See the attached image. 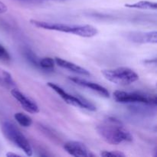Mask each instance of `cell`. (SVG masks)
<instances>
[{"instance_id": "cell-1", "label": "cell", "mask_w": 157, "mask_h": 157, "mask_svg": "<svg viewBox=\"0 0 157 157\" xmlns=\"http://www.w3.org/2000/svg\"><path fill=\"white\" fill-rule=\"evenodd\" d=\"M98 134L107 144L118 145L133 141V136L122 123L113 117H109L96 127Z\"/></svg>"}, {"instance_id": "cell-2", "label": "cell", "mask_w": 157, "mask_h": 157, "mask_svg": "<svg viewBox=\"0 0 157 157\" xmlns=\"http://www.w3.org/2000/svg\"><path fill=\"white\" fill-rule=\"evenodd\" d=\"M30 23L35 27L45 30L56 31L64 33L73 34L83 38H92L98 34L97 28L91 25H75L65 23L48 22L37 19H30Z\"/></svg>"}, {"instance_id": "cell-3", "label": "cell", "mask_w": 157, "mask_h": 157, "mask_svg": "<svg viewBox=\"0 0 157 157\" xmlns=\"http://www.w3.org/2000/svg\"><path fill=\"white\" fill-rule=\"evenodd\" d=\"M2 131L9 141L22 150L27 156H32L33 150L30 143L15 124L9 121H5L2 125Z\"/></svg>"}, {"instance_id": "cell-4", "label": "cell", "mask_w": 157, "mask_h": 157, "mask_svg": "<svg viewBox=\"0 0 157 157\" xmlns=\"http://www.w3.org/2000/svg\"><path fill=\"white\" fill-rule=\"evenodd\" d=\"M101 74L107 81L118 85H129L139 80V75L127 67L103 70Z\"/></svg>"}, {"instance_id": "cell-5", "label": "cell", "mask_w": 157, "mask_h": 157, "mask_svg": "<svg viewBox=\"0 0 157 157\" xmlns=\"http://www.w3.org/2000/svg\"><path fill=\"white\" fill-rule=\"evenodd\" d=\"M113 99L121 104H140L146 105H154L157 104L156 97L155 95L141 92H126L117 90L113 93Z\"/></svg>"}, {"instance_id": "cell-6", "label": "cell", "mask_w": 157, "mask_h": 157, "mask_svg": "<svg viewBox=\"0 0 157 157\" xmlns=\"http://www.w3.org/2000/svg\"><path fill=\"white\" fill-rule=\"evenodd\" d=\"M47 84L50 88H52L54 91L56 92L67 104L77 107H78L83 109H86V110H90V111L97 110V107L91 102L86 100L85 98H83L81 97H75L74 95L70 94L55 83L48 82Z\"/></svg>"}, {"instance_id": "cell-7", "label": "cell", "mask_w": 157, "mask_h": 157, "mask_svg": "<svg viewBox=\"0 0 157 157\" xmlns=\"http://www.w3.org/2000/svg\"><path fill=\"white\" fill-rule=\"evenodd\" d=\"M64 150L71 156L75 157H94L96 155L92 153L87 147L79 141H68L64 144Z\"/></svg>"}, {"instance_id": "cell-8", "label": "cell", "mask_w": 157, "mask_h": 157, "mask_svg": "<svg viewBox=\"0 0 157 157\" xmlns=\"http://www.w3.org/2000/svg\"><path fill=\"white\" fill-rule=\"evenodd\" d=\"M11 94L26 112L30 113H37L39 112V108L36 103L19 91L18 89L12 88Z\"/></svg>"}, {"instance_id": "cell-9", "label": "cell", "mask_w": 157, "mask_h": 157, "mask_svg": "<svg viewBox=\"0 0 157 157\" xmlns=\"http://www.w3.org/2000/svg\"><path fill=\"white\" fill-rule=\"evenodd\" d=\"M70 80L73 81L75 84H78V85L81 86V87H86V88L90 89L92 91L95 92L98 94L101 95V97L105 98H108L110 97V93L107 90V88L103 87L102 85L97 84V83L92 82V81H87V80L81 79V78H77V77H73V78H70Z\"/></svg>"}, {"instance_id": "cell-10", "label": "cell", "mask_w": 157, "mask_h": 157, "mask_svg": "<svg viewBox=\"0 0 157 157\" xmlns=\"http://www.w3.org/2000/svg\"><path fill=\"white\" fill-rule=\"evenodd\" d=\"M132 41L140 44H156L157 32L151 31L148 32H133L129 35Z\"/></svg>"}, {"instance_id": "cell-11", "label": "cell", "mask_w": 157, "mask_h": 157, "mask_svg": "<svg viewBox=\"0 0 157 157\" xmlns=\"http://www.w3.org/2000/svg\"><path fill=\"white\" fill-rule=\"evenodd\" d=\"M54 59H55V64L59 66V67H62V68L70 71L74 72V73L78 74V75H84V76H90V73L87 69L84 68V67H81V66L78 65L75 63L71 62V61H67V60L63 59V58H58V57H56Z\"/></svg>"}, {"instance_id": "cell-12", "label": "cell", "mask_w": 157, "mask_h": 157, "mask_svg": "<svg viewBox=\"0 0 157 157\" xmlns=\"http://www.w3.org/2000/svg\"><path fill=\"white\" fill-rule=\"evenodd\" d=\"M125 7L130 8V9H150V10H156L157 3L156 2L147 1L143 0L134 3H127L125 5Z\"/></svg>"}, {"instance_id": "cell-13", "label": "cell", "mask_w": 157, "mask_h": 157, "mask_svg": "<svg viewBox=\"0 0 157 157\" xmlns=\"http://www.w3.org/2000/svg\"><path fill=\"white\" fill-rule=\"evenodd\" d=\"M0 85L9 89L15 88L16 87L11 74L2 68H0Z\"/></svg>"}, {"instance_id": "cell-14", "label": "cell", "mask_w": 157, "mask_h": 157, "mask_svg": "<svg viewBox=\"0 0 157 157\" xmlns=\"http://www.w3.org/2000/svg\"><path fill=\"white\" fill-rule=\"evenodd\" d=\"M14 118L21 127H29L32 124V119L31 118V117L25 113H21V112L15 113Z\"/></svg>"}, {"instance_id": "cell-15", "label": "cell", "mask_w": 157, "mask_h": 157, "mask_svg": "<svg viewBox=\"0 0 157 157\" xmlns=\"http://www.w3.org/2000/svg\"><path fill=\"white\" fill-rule=\"evenodd\" d=\"M55 59L50 57H45L38 61V65L44 70H52L55 67Z\"/></svg>"}, {"instance_id": "cell-16", "label": "cell", "mask_w": 157, "mask_h": 157, "mask_svg": "<svg viewBox=\"0 0 157 157\" xmlns=\"http://www.w3.org/2000/svg\"><path fill=\"white\" fill-rule=\"evenodd\" d=\"M11 60V56L9 55V52L6 49V48L3 47L2 44H0V61L2 62H9Z\"/></svg>"}, {"instance_id": "cell-17", "label": "cell", "mask_w": 157, "mask_h": 157, "mask_svg": "<svg viewBox=\"0 0 157 157\" xmlns=\"http://www.w3.org/2000/svg\"><path fill=\"white\" fill-rule=\"evenodd\" d=\"M101 156L104 157H124L125 154L121 151L114 150V151H107V150H103L101 153Z\"/></svg>"}, {"instance_id": "cell-18", "label": "cell", "mask_w": 157, "mask_h": 157, "mask_svg": "<svg viewBox=\"0 0 157 157\" xmlns=\"http://www.w3.org/2000/svg\"><path fill=\"white\" fill-rule=\"evenodd\" d=\"M8 11V7L6 6V5L4 2L0 1V14L6 13Z\"/></svg>"}, {"instance_id": "cell-19", "label": "cell", "mask_w": 157, "mask_h": 157, "mask_svg": "<svg viewBox=\"0 0 157 157\" xmlns=\"http://www.w3.org/2000/svg\"><path fill=\"white\" fill-rule=\"evenodd\" d=\"M6 156H8V157H12V156H20L18 154H16V153H10V152H9V153H6Z\"/></svg>"}, {"instance_id": "cell-20", "label": "cell", "mask_w": 157, "mask_h": 157, "mask_svg": "<svg viewBox=\"0 0 157 157\" xmlns=\"http://www.w3.org/2000/svg\"><path fill=\"white\" fill-rule=\"evenodd\" d=\"M23 1H34V0H23Z\"/></svg>"}]
</instances>
